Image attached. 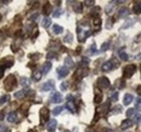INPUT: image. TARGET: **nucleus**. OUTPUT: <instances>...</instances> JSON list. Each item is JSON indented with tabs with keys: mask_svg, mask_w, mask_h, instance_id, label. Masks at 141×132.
Listing matches in <instances>:
<instances>
[{
	"mask_svg": "<svg viewBox=\"0 0 141 132\" xmlns=\"http://www.w3.org/2000/svg\"><path fill=\"white\" fill-rule=\"evenodd\" d=\"M81 25H82V23H81ZM90 35H91V29H90L89 25L86 26V28H84V27L81 28L80 26H78V28H77V37H78V40H79V41H85L87 37H89Z\"/></svg>",
	"mask_w": 141,
	"mask_h": 132,
	"instance_id": "nucleus-1",
	"label": "nucleus"
},
{
	"mask_svg": "<svg viewBox=\"0 0 141 132\" xmlns=\"http://www.w3.org/2000/svg\"><path fill=\"white\" fill-rule=\"evenodd\" d=\"M15 87H16V79H15L14 75H9L6 79V82H4V88H6V90L11 91Z\"/></svg>",
	"mask_w": 141,
	"mask_h": 132,
	"instance_id": "nucleus-2",
	"label": "nucleus"
},
{
	"mask_svg": "<svg viewBox=\"0 0 141 132\" xmlns=\"http://www.w3.org/2000/svg\"><path fill=\"white\" fill-rule=\"evenodd\" d=\"M137 71V66L134 64H129L124 68V77L125 78H130Z\"/></svg>",
	"mask_w": 141,
	"mask_h": 132,
	"instance_id": "nucleus-3",
	"label": "nucleus"
},
{
	"mask_svg": "<svg viewBox=\"0 0 141 132\" xmlns=\"http://www.w3.org/2000/svg\"><path fill=\"white\" fill-rule=\"evenodd\" d=\"M54 81L53 80H48V81H46L45 83L41 84V91H44V92H47V91H51V90H53L54 89Z\"/></svg>",
	"mask_w": 141,
	"mask_h": 132,
	"instance_id": "nucleus-4",
	"label": "nucleus"
},
{
	"mask_svg": "<svg viewBox=\"0 0 141 132\" xmlns=\"http://www.w3.org/2000/svg\"><path fill=\"white\" fill-rule=\"evenodd\" d=\"M98 86L100 87L101 89H107L110 87V84H111V82H110V80L106 78V77H101V78H99L98 79Z\"/></svg>",
	"mask_w": 141,
	"mask_h": 132,
	"instance_id": "nucleus-5",
	"label": "nucleus"
},
{
	"mask_svg": "<svg viewBox=\"0 0 141 132\" xmlns=\"http://www.w3.org/2000/svg\"><path fill=\"white\" fill-rule=\"evenodd\" d=\"M49 115H50V112L47 107H43L40 109V121H41V124H45L46 121L49 119Z\"/></svg>",
	"mask_w": 141,
	"mask_h": 132,
	"instance_id": "nucleus-6",
	"label": "nucleus"
},
{
	"mask_svg": "<svg viewBox=\"0 0 141 132\" xmlns=\"http://www.w3.org/2000/svg\"><path fill=\"white\" fill-rule=\"evenodd\" d=\"M56 73H58V77L60 79H63V78H65L67 75H69L70 69L67 67H65V66H60L58 69H56Z\"/></svg>",
	"mask_w": 141,
	"mask_h": 132,
	"instance_id": "nucleus-7",
	"label": "nucleus"
},
{
	"mask_svg": "<svg viewBox=\"0 0 141 132\" xmlns=\"http://www.w3.org/2000/svg\"><path fill=\"white\" fill-rule=\"evenodd\" d=\"M62 101H63V96H62V94L59 92H54L50 98L51 103H61Z\"/></svg>",
	"mask_w": 141,
	"mask_h": 132,
	"instance_id": "nucleus-8",
	"label": "nucleus"
},
{
	"mask_svg": "<svg viewBox=\"0 0 141 132\" xmlns=\"http://www.w3.org/2000/svg\"><path fill=\"white\" fill-rule=\"evenodd\" d=\"M56 126H58V122H56V120L55 119H51L48 125H47V129H48L49 132H54L55 131V128H56Z\"/></svg>",
	"mask_w": 141,
	"mask_h": 132,
	"instance_id": "nucleus-9",
	"label": "nucleus"
},
{
	"mask_svg": "<svg viewBox=\"0 0 141 132\" xmlns=\"http://www.w3.org/2000/svg\"><path fill=\"white\" fill-rule=\"evenodd\" d=\"M114 67L115 66L113 65V61H107L102 65V71L103 72H109V71H112Z\"/></svg>",
	"mask_w": 141,
	"mask_h": 132,
	"instance_id": "nucleus-10",
	"label": "nucleus"
},
{
	"mask_svg": "<svg viewBox=\"0 0 141 132\" xmlns=\"http://www.w3.org/2000/svg\"><path fill=\"white\" fill-rule=\"evenodd\" d=\"M129 14V10L127 8H122L121 10L118 11V19H124V17H126L127 15Z\"/></svg>",
	"mask_w": 141,
	"mask_h": 132,
	"instance_id": "nucleus-11",
	"label": "nucleus"
},
{
	"mask_svg": "<svg viewBox=\"0 0 141 132\" xmlns=\"http://www.w3.org/2000/svg\"><path fill=\"white\" fill-rule=\"evenodd\" d=\"M18 119V114L15 112H11L8 114V117H7V120L9 122H14V121H16Z\"/></svg>",
	"mask_w": 141,
	"mask_h": 132,
	"instance_id": "nucleus-12",
	"label": "nucleus"
},
{
	"mask_svg": "<svg viewBox=\"0 0 141 132\" xmlns=\"http://www.w3.org/2000/svg\"><path fill=\"white\" fill-rule=\"evenodd\" d=\"M64 64H65V67H67V68H73V67H74V62H73L71 56H66L65 57Z\"/></svg>",
	"mask_w": 141,
	"mask_h": 132,
	"instance_id": "nucleus-13",
	"label": "nucleus"
},
{
	"mask_svg": "<svg viewBox=\"0 0 141 132\" xmlns=\"http://www.w3.org/2000/svg\"><path fill=\"white\" fill-rule=\"evenodd\" d=\"M132 100H134V96L130 93L125 94V96H124V105H129L130 103L132 102Z\"/></svg>",
	"mask_w": 141,
	"mask_h": 132,
	"instance_id": "nucleus-14",
	"label": "nucleus"
},
{
	"mask_svg": "<svg viewBox=\"0 0 141 132\" xmlns=\"http://www.w3.org/2000/svg\"><path fill=\"white\" fill-rule=\"evenodd\" d=\"M132 125H134V121L131 119H126V120H124L122 122V129L129 128V127H131Z\"/></svg>",
	"mask_w": 141,
	"mask_h": 132,
	"instance_id": "nucleus-15",
	"label": "nucleus"
},
{
	"mask_svg": "<svg viewBox=\"0 0 141 132\" xmlns=\"http://www.w3.org/2000/svg\"><path fill=\"white\" fill-rule=\"evenodd\" d=\"M52 30H53V34L54 35H60L63 33V27L60 25H53V28H52Z\"/></svg>",
	"mask_w": 141,
	"mask_h": 132,
	"instance_id": "nucleus-16",
	"label": "nucleus"
},
{
	"mask_svg": "<svg viewBox=\"0 0 141 132\" xmlns=\"http://www.w3.org/2000/svg\"><path fill=\"white\" fill-rule=\"evenodd\" d=\"M28 93L27 90H21L16 93H14V98H16V99H23L24 96H26V94Z\"/></svg>",
	"mask_w": 141,
	"mask_h": 132,
	"instance_id": "nucleus-17",
	"label": "nucleus"
},
{
	"mask_svg": "<svg viewBox=\"0 0 141 132\" xmlns=\"http://www.w3.org/2000/svg\"><path fill=\"white\" fill-rule=\"evenodd\" d=\"M118 56H119V59H121L122 61H127L129 57H128V54H126L124 52V48H122L121 49V51L118 52Z\"/></svg>",
	"mask_w": 141,
	"mask_h": 132,
	"instance_id": "nucleus-18",
	"label": "nucleus"
},
{
	"mask_svg": "<svg viewBox=\"0 0 141 132\" xmlns=\"http://www.w3.org/2000/svg\"><path fill=\"white\" fill-rule=\"evenodd\" d=\"M51 67H52L51 63H50V62H46L45 64H44V66H43V73H44V74H48L49 71L51 69Z\"/></svg>",
	"mask_w": 141,
	"mask_h": 132,
	"instance_id": "nucleus-19",
	"label": "nucleus"
},
{
	"mask_svg": "<svg viewBox=\"0 0 141 132\" xmlns=\"http://www.w3.org/2000/svg\"><path fill=\"white\" fill-rule=\"evenodd\" d=\"M65 107L69 109L71 113H75V105L73 104L72 101H67V103L65 104Z\"/></svg>",
	"mask_w": 141,
	"mask_h": 132,
	"instance_id": "nucleus-20",
	"label": "nucleus"
},
{
	"mask_svg": "<svg viewBox=\"0 0 141 132\" xmlns=\"http://www.w3.org/2000/svg\"><path fill=\"white\" fill-rule=\"evenodd\" d=\"M21 84H22V87H24V88L29 87L30 80L28 78H26V77H22V79H21Z\"/></svg>",
	"mask_w": 141,
	"mask_h": 132,
	"instance_id": "nucleus-21",
	"label": "nucleus"
},
{
	"mask_svg": "<svg viewBox=\"0 0 141 132\" xmlns=\"http://www.w3.org/2000/svg\"><path fill=\"white\" fill-rule=\"evenodd\" d=\"M73 9H74L75 13H81V10H82V4L79 3V2H76L74 4V7H73Z\"/></svg>",
	"mask_w": 141,
	"mask_h": 132,
	"instance_id": "nucleus-22",
	"label": "nucleus"
},
{
	"mask_svg": "<svg viewBox=\"0 0 141 132\" xmlns=\"http://www.w3.org/2000/svg\"><path fill=\"white\" fill-rule=\"evenodd\" d=\"M41 25H43V27L48 28L49 26L51 25V19H49V17H45V19L43 20V23H41Z\"/></svg>",
	"mask_w": 141,
	"mask_h": 132,
	"instance_id": "nucleus-23",
	"label": "nucleus"
},
{
	"mask_svg": "<svg viewBox=\"0 0 141 132\" xmlns=\"http://www.w3.org/2000/svg\"><path fill=\"white\" fill-rule=\"evenodd\" d=\"M2 62H6V66L7 67H11L13 65L14 63V60L12 59V57H6V59H3Z\"/></svg>",
	"mask_w": 141,
	"mask_h": 132,
	"instance_id": "nucleus-24",
	"label": "nucleus"
},
{
	"mask_svg": "<svg viewBox=\"0 0 141 132\" xmlns=\"http://www.w3.org/2000/svg\"><path fill=\"white\" fill-rule=\"evenodd\" d=\"M134 24H135V20L130 19V20L126 21V23H125V24L122 26V28H128V27H130V26H132Z\"/></svg>",
	"mask_w": 141,
	"mask_h": 132,
	"instance_id": "nucleus-25",
	"label": "nucleus"
},
{
	"mask_svg": "<svg viewBox=\"0 0 141 132\" xmlns=\"http://www.w3.org/2000/svg\"><path fill=\"white\" fill-rule=\"evenodd\" d=\"M51 10H52V7H51V4L50 3H47L45 4V7H44V14H49L51 13Z\"/></svg>",
	"mask_w": 141,
	"mask_h": 132,
	"instance_id": "nucleus-26",
	"label": "nucleus"
},
{
	"mask_svg": "<svg viewBox=\"0 0 141 132\" xmlns=\"http://www.w3.org/2000/svg\"><path fill=\"white\" fill-rule=\"evenodd\" d=\"M9 100H10V95H9V94H6V95H2L1 98H0V105H3L4 103L9 102Z\"/></svg>",
	"mask_w": 141,
	"mask_h": 132,
	"instance_id": "nucleus-27",
	"label": "nucleus"
},
{
	"mask_svg": "<svg viewBox=\"0 0 141 132\" xmlns=\"http://www.w3.org/2000/svg\"><path fill=\"white\" fill-rule=\"evenodd\" d=\"M62 110H63V107L62 106H56V107H54L53 110H52V114H53L54 116H58L59 114L62 113Z\"/></svg>",
	"mask_w": 141,
	"mask_h": 132,
	"instance_id": "nucleus-28",
	"label": "nucleus"
},
{
	"mask_svg": "<svg viewBox=\"0 0 141 132\" xmlns=\"http://www.w3.org/2000/svg\"><path fill=\"white\" fill-rule=\"evenodd\" d=\"M64 41L66 42V43H72V41H73V35L71 33H67L66 36L64 37Z\"/></svg>",
	"mask_w": 141,
	"mask_h": 132,
	"instance_id": "nucleus-29",
	"label": "nucleus"
},
{
	"mask_svg": "<svg viewBox=\"0 0 141 132\" xmlns=\"http://www.w3.org/2000/svg\"><path fill=\"white\" fill-rule=\"evenodd\" d=\"M134 11H135L136 14H140V12H141V4H140V2H137L134 6Z\"/></svg>",
	"mask_w": 141,
	"mask_h": 132,
	"instance_id": "nucleus-30",
	"label": "nucleus"
},
{
	"mask_svg": "<svg viewBox=\"0 0 141 132\" xmlns=\"http://www.w3.org/2000/svg\"><path fill=\"white\" fill-rule=\"evenodd\" d=\"M41 77H43V75H41V73H40V72H35V73H34V75H33L34 80H36V81H39L40 79H41Z\"/></svg>",
	"mask_w": 141,
	"mask_h": 132,
	"instance_id": "nucleus-31",
	"label": "nucleus"
},
{
	"mask_svg": "<svg viewBox=\"0 0 141 132\" xmlns=\"http://www.w3.org/2000/svg\"><path fill=\"white\" fill-rule=\"evenodd\" d=\"M93 25H95L97 28H99V26L101 25V17H99V16L95 17V20H93Z\"/></svg>",
	"mask_w": 141,
	"mask_h": 132,
	"instance_id": "nucleus-32",
	"label": "nucleus"
},
{
	"mask_svg": "<svg viewBox=\"0 0 141 132\" xmlns=\"http://www.w3.org/2000/svg\"><path fill=\"white\" fill-rule=\"evenodd\" d=\"M135 113V109L134 108H128L127 109V113H126V116H127V119H130V117L134 115Z\"/></svg>",
	"mask_w": 141,
	"mask_h": 132,
	"instance_id": "nucleus-33",
	"label": "nucleus"
},
{
	"mask_svg": "<svg viewBox=\"0 0 141 132\" xmlns=\"http://www.w3.org/2000/svg\"><path fill=\"white\" fill-rule=\"evenodd\" d=\"M62 12H63V11H62V9H60V8L56 9L55 11H54V13H53V17H60Z\"/></svg>",
	"mask_w": 141,
	"mask_h": 132,
	"instance_id": "nucleus-34",
	"label": "nucleus"
},
{
	"mask_svg": "<svg viewBox=\"0 0 141 132\" xmlns=\"http://www.w3.org/2000/svg\"><path fill=\"white\" fill-rule=\"evenodd\" d=\"M102 101V94H96V96H95V103L96 104H99V103H101Z\"/></svg>",
	"mask_w": 141,
	"mask_h": 132,
	"instance_id": "nucleus-35",
	"label": "nucleus"
},
{
	"mask_svg": "<svg viewBox=\"0 0 141 132\" xmlns=\"http://www.w3.org/2000/svg\"><path fill=\"white\" fill-rule=\"evenodd\" d=\"M113 8H114V4H107V6H106V8H105V12L107 13V14H110V13H111L112 11H113Z\"/></svg>",
	"mask_w": 141,
	"mask_h": 132,
	"instance_id": "nucleus-36",
	"label": "nucleus"
},
{
	"mask_svg": "<svg viewBox=\"0 0 141 132\" xmlns=\"http://www.w3.org/2000/svg\"><path fill=\"white\" fill-rule=\"evenodd\" d=\"M96 52H97V50H96V43H92L90 46V49H89V54H95Z\"/></svg>",
	"mask_w": 141,
	"mask_h": 132,
	"instance_id": "nucleus-37",
	"label": "nucleus"
},
{
	"mask_svg": "<svg viewBox=\"0 0 141 132\" xmlns=\"http://www.w3.org/2000/svg\"><path fill=\"white\" fill-rule=\"evenodd\" d=\"M117 83H116V86L119 88V89H121V88H124L125 87V82H124V80H123V79H118V80L116 81Z\"/></svg>",
	"mask_w": 141,
	"mask_h": 132,
	"instance_id": "nucleus-38",
	"label": "nucleus"
},
{
	"mask_svg": "<svg viewBox=\"0 0 141 132\" xmlns=\"http://www.w3.org/2000/svg\"><path fill=\"white\" fill-rule=\"evenodd\" d=\"M109 47H110L109 42H104V43L101 46V51H106L109 49Z\"/></svg>",
	"mask_w": 141,
	"mask_h": 132,
	"instance_id": "nucleus-39",
	"label": "nucleus"
},
{
	"mask_svg": "<svg viewBox=\"0 0 141 132\" xmlns=\"http://www.w3.org/2000/svg\"><path fill=\"white\" fill-rule=\"evenodd\" d=\"M67 88H69V82H66V81H64L63 83H62L61 84V90L62 91H65L66 90V89Z\"/></svg>",
	"mask_w": 141,
	"mask_h": 132,
	"instance_id": "nucleus-40",
	"label": "nucleus"
},
{
	"mask_svg": "<svg viewBox=\"0 0 141 132\" xmlns=\"http://www.w3.org/2000/svg\"><path fill=\"white\" fill-rule=\"evenodd\" d=\"M117 100H118V92H115V93H114L113 95L111 96V101H112V102H116Z\"/></svg>",
	"mask_w": 141,
	"mask_h": 132,
	"instance_id": "nucleus-41",
	"label": "nucleus"
},
{
	"mask_svg": "<svg viewBox=\"0 0 141 132\" xmlns=\"http://www.w3.org/2000/svg\"><path fill=\"white\" fill-rule=\"evenodd\" d=\"M140 104H141V100L140 98H138L137 101H136V108H137V110H140Z\"/></svg>",
	"mask_w": 141,
	"mask_h": 132,
	"instance_id": "nucleus-42",
	"label": "nucleus"
},
{
	"mask_svg": "<svg viewBox=\"0 0 141 132\" xmlns=\"http://www.w3.org/2000/svg\"><path fill=\"white\" fill-rule=\"evenodd\" d=\"M3 73H4V66L2 64H0V78H2Z\"/></svg>",
	"mask_w": 141,
	"mask_h": 132,
	"instance_id": "nucleus-43",
	"label": "nucleus"
},
{
	"mask_svg": "<svg viewBox=\"0 0 141 132\" xmlns=\"http://www.w3.org/2000/svg\"><path fill=\"white\" fill-rule=\"evenodd\" d=\"M114 113H122V106H116L115 109H114Z\"/></svg>",
	"mask_w": 141,
	"mask_h": 132,
	"instance_id": "nucleus-44",
	"label": "nucleus"
},
{
	"mask_svg": "<svg viewBox=\"0 0 141 132\" xmlns=\"http://www.w3.org/2000/svg\"><path fill=\"white\" fill-rule=\"evenodd\" d=\"M8 129H7V127L6 126H2V125H0V132H6Z\"/></svg>",
	"mask_w": 141,
	"mask_h": 132,
	"instance_id": "nucleus-45",
	"label": "nucleus"
},
{
	"mask_svg": "<svg viewBox=\"0 0 141 132\" xmlns=\"http://www.w3.org/2000/svg\"><path fill=\"white\" fill-rule=\"evenodd\" d=\"M37 17H38V13H35L34 15H32V16H30V20H32V21H34V20H36Z\"/></svg>",
	"mask_w": 141,
	"mask_h": 132,
	"instance_id": "nucleus-46",
	"label": "nucleus"
},
{
	"mask_svg": "<svg viewBox=\"0 0 141 132\" xmlns=\"http://www.w3.org/2000/svg\"><path fill=\"white\" fill-rule=\"evenodd\" d=\"M85 3L87 4V6H93L95 1H85Z\"/></svg>",
	"mask_w": 141,
	"mask_h": 132,
	"instance_id": "nucleus-47",
	"label": "nucleus"
},
{
	"mask_svg": "<svg viewBox=\"0 0 141 132\" xmlns=\"http://www.w3.org/2000/svg\"><path fill=\"white\" fill-rule=\"evenodd\" d=\"M140 122V114L138 113V115H137V124H139Z\"/></svg>",
	"mask_w": 141,
	"mask_h": 132,
	"instance_id": "nucleus-48",
	"label": "nucleus"
},
{
	"mask_svg": "<svg viewBox=\"0 0 141 132\" xmlns=\"http://www.w3.org/2000/svg\"><path fill=\"white\" fill-rule=\"evenodd\" d=\"M63 132H70V130H64Z\"/></svg>",
	"mask_w": 141,
	"mask_h": 132,
	"instance_id": "nucleus-49",
	"label": "nucleus"
}]
</instances>
